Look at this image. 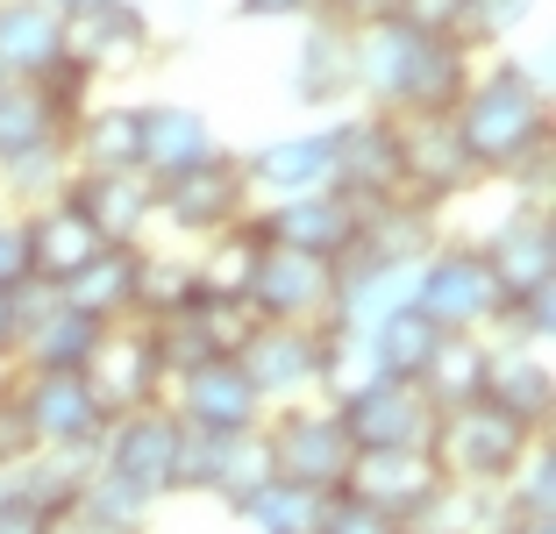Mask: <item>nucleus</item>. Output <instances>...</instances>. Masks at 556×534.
<instances>
[{"label": "nucleus", "instance_id": "nucleus-5", "mask_svg": "<svg viewBox=\"0 0 556 534\" xmlns=\"http://www.w3.org/2000/svg\"><path fill=\"white\" fill-rule=\"evenodd\" d=\"M264 442H271V478L307 485V492H336L350 456H357V442L336 421V406H314V399L271 406V414H264Z\"/></svg>", "mask_w": 556, "mask_h": 534}, {"label": "nucleus", "instance_id": "nucleus-48", "mask_svg": "<svg viewBox=\"0 0 556 534\" xmlns=\"http://www.w3.org/2000/svg\"><path fill=\"white\" fill-rule=\"evenodd\" d=\"M58 534H115V527H86V520H58Z\"/></svg>", "mask_w": 556, "mask_h": 534}, {"label": "nucleus", "instance_id": "nucleus-22", "mask_svg": "<svg viewBox=\"0 0 556 534\" xmlns=\"http://www.w3.org/2000/svg\"><path fill=\"white\" fill-rule=\"evenodd\" d=\"M22 243H29V278H36V285H65L72 271H86V264L108 250L93 236V221L72 207V193L36 200V207L22 214Z\"/></svg>", "mask_w": 556, "mask_h": 534}, {"label": "nucleus", "instance_id": "nucleus-38", "mask_svg": "<svg viewBox=\"0 0 556 534\" xmlns=\"http://www.w3.org/2000/svg\"><path fill=\"white\" fill-rule=\"evenodd\" d=\"M65 178H72L65 143H58V150H29V157L0 164V186H8V193H22L29 207H36V200H50V193H65Z\"/></svg>", "mask_w": 556, "mask_h": 534}, {"label": "nucleus", "instance_id": "nucleus-4", "mask_svg": "<svg viewBox=\"0 0 556 534\" xmlns=\"http://www.w3.org/2000/svg\"><path fill=\"white\" fill-rule=\"evenodd\" d=\"M93 463L115 470L122 485H136L143 499L164 506L172 492H186V421L164 399L136 406V414H115L100 449H93Z\"/></svg>", "mask_w": 556, "mask_h": 534}, {"label": "nucleus", "instance_id": "nucleus-17", "mask_svg": "<svg viewBox=\"0 0 556 534\" xmlns=\"http://www.w3.org/2000/svg\"><path fill=\"white\" fill-rule=\"evenodd\" d=\"M79 371H86V385H93V399L108 406V421H115V414H136V406H150V399H164V371H157V349H150L143 321H108Z\"/></svg>", "mask_w": 556, "mask_h": 534}, {"label": "nucleus", "instance_id": "nucleus-39", "mask_svg": "<svg viewBox=\"0 0 556 534\" xmlns=\"http://www.w3.org/2000/svg\"><path fill=\"white\" fill-rule=\"evenodd\" d=\"M528 15H535V0H471V15H464V43H471V50L507 43V36H521Z\"/></svg>", "mask_w": 556, "mask_h": 534}, {"label": "nucleus", "instance_id": "nucleus-43", "mask_svg": "<svg viewBox=\"0 0 556 534\" xmlns=\"http://www.w3.org/2000/svg\"><path fill=\"white\" fill-rule=\"evenodd\" d=\"M29 278V243H22V214H0V285Z\"/></svg>", "mask_w": 556, "mask_h": 534}, {"label": "nucleus", "instance_id": "nucleus-26", "mask_svg": "<svg viewBox=\"0 0 556 534\" xmlns=\"http://www.w3.org/2000/svg\"><path fill=\"white\" fill-rule=\"evenodd\" d=\"M243 164V186L257 207H271V200L286 193H314V186H328V129H300V136H271V143H257Z\"/></svg>", "mask_w": 556, "mask_h": 534}, {"label": "nucleus", "instance_id": "nucleus-27", "mask_svg": "<svg viewBox=\"0 0 556 534\" xmlns=\"http://www.w3.org/2000/svg\"><path fill=\"white\" fill-rule=\"evenodd\" d=\"M485 399L507 406L514 421H528V428H549L556 421V371H549V356L528 349V342H492Z\"/></svg>", "mask_w": 556, "mask_h": 534}, {"label": "nucleus", "instance_id": "nucleus-16", "mask_svg": "<svg viewBox=\"0 0 556 534\" xmlns=\"http://www.w3.org/2000/svg\"><path fill=\"white\" fill-rule=\"evenodd\" d=\"M164 406L186 421V435H236V428L264 421V399H257V385L243 378L236 356H207L193 371L164 378Z\"/></svg>", "mask_w": 556, "mask_h": 534}, {"label": "nucleus", "instance_id": "nucleus-23", "mask_svg": "<svg viewBox=\"0 0 556 534\" xmlns=\"http://www.w3.org/2000/svg\"><path fill=\"white\" fill-rule=\"evenodd\" d=\"M65 193L93 221L100 243H143L150 221H157V186L143 171H72Z\"/></svg>", "mask_w": 556, "mask_h": 534}, {"label": "nucleus", "instance_id": "nucleus-3", "mask_svg": "<svg viewBox=\"0 0 556 534\" xmlns=\"http://www.w3.org/2000/svg\"><path fill=\"white\" fill-rule=\"evenodd\" d=\"M407 300L442 335H492V328L507 321V292H500V278H492V264H485L478 243H435L414 264Z\"/></svg>", "mask_w": 556, "mask_h": 534}, {"label": "nucleus", "instance_id": "nucleus-6", "mask_svg": "<svg viewBox=\"0 0 556 534\" xmlns=\"http://www.w3.org/2000/svg\"><path fill=\"white\" fill-rule=\"evenodd\" d=\"M250 214H257V200H250L243 164L229 150H214V157L186 164L179 178L157 186V221H172V236H186V243H207V236L250 221Z\"/></svg>", "mask_w": 556, "mask_h": 534}, {"label": "nucleus", "instance_id": "nucleus-12", "mask_svg": "<svg viewBox=\"0 0 556 534\" xmlns=\"http://www.w3.org/2000/svg\"><path fill=\"white\" fill-rule=\"evenodd\" d=\"M250 314L257 321H300V328H328L336 314V264L307 257V250H257V271H250Z\"/></svg>", "mask_w": 556, "mask_h": 534}, {"label": "nucleus", "instance_id": "nucleus-14", "mask_svg": "<svg viewBox=\"0 0 556 534\" xmlns=\"http://www.w3.org/2000/svg\"><path fill=\"white\" fill-rule=\"evenodd\" d=\"M357 221H364V207L350 193H336V186L286 193V200H271V207H257V236L264 243L307 250V257H321V264H343L350 250H357Z\"/></svg>", "mask_w": 556, "mask_h": 534}, {"label": "nucleus", "instance_id": "nucleus-49", "mask_svg": "<svg viewBox=\"0 0 556 534\" xmlns=\"http://www.w3.org/2000/svg\"><path fill=\"white\" fill-rule=\"evenodd\" d=\"M15 371H22V364H15V356H0V392H8V385H15Z\"/></svg>", "mask_w": 556, "mask_h": 534}, {"label": "nucleus", "instance_id": "nucleus-42", "mask_svg": "<svg viewBox=\"0 0 556 534\" xmlns=\"http://www.w3.org/2000/svg\"><path fill=\"white\" fill-rule=\"evenodd\" d=\"M400 0H314V15L343 22V29H364V22H393Z\"/></svg>", "mask_w": 556, "mask_h": 534}, {"label": "nucleus", "instance_id": "nucleus-32", "mask_svg": "<svg viewBox=\"0 0 556 534\" xmlns=\"http://www.w3.org/2000/svg\"><path fill=\"white\" fill-rule=\"evenodd\" d=\"M435 342H442V328L428 321L414 300H400V307L364 335V356H371V371H386V378H421L428 356H435Z\"/></svg>", "mask_w": 556, "mask_h": 534}, {"label": "nucleus", "instance_id": "nucleus-47", "mask_svg": "<svg viewBox=\"0 0 556 534\" xmlns=\"http://www.w3.org/2000/svg\"><path fill=\"white\" fill-rule=\"evenodd\" d=\"M15 342H22V300L15 285H0V356H15Z\"/></svg>", "mask_w": 556, "mask_h": 534}, {"label": "nucleus", "instance_id": "nucleus-19", "mask_svg": "<svg viewBox=\"0 0 556 534\" xmlns=\"http://www.w3.org/2000/svg\"><path fill=\"white\" fill-rule=\"evenodd\" d=\"M257 485H271V442L257 428H236V435H186V492H207L236 513Z\"/></svg>", "mask_w": 556, "mask_h": 534}, {"label": "nucleus", "instance_id": "nucleus-8", "mask_svg": "<svg viewBox=\"0 0 556 534\" xmlns=\"http://www.w3.org/2000/svg\"><path fill=\"white\" fill-rule=\"evenodd\" d=\"M86 86L72 65L43 72V79H0V164L29 157V150H58L86 107Z\"/></svg>", "mask_w": 556, "mask_h": 534}, {"label": "nucleus", "instance_id": "nucleus-35", "mask_svg": "<svg viewBox=\"0 0 556 534\" xmlns=\"http://www.w3.org/2000/svg\"><path fill=\"white\" fill-rule=\"evenodd\" d=\"M321 506H328V492H307V485L271 478V485H257L243 506H236V520H243L250 534H314V527H321Z\"/></svg>", "mask_w": 556, "mask_h": 534}, {"label": "nucleus", "instance_id": "nucleus-2", "mask_svg": "<svg viewBox=\"0 0 556 534\" xmlns=\"http://www.w3.org/2000/svg\"><path fill=\"white\" fill-rule=\"evenodd\" d=\"M542 428L514 421L507 406L492 399H464V406H442L435 414V435H428V456H435L442 485H464V492H500L514 478V463L528 456Z\"/></svg>", "mask_w": 556, "mask_h": 534}, {"label": "nucleus", "instance_id": "nucleus-30", "mask_svg": "<svg viewBox=\"0 0 556 534\" xmlns=\"http://www.w3.org/2000/svg\"><path fill=\"white\" fill-rule=\"evenodd\" d=\"M136 129H143V107L115 100V107H79L65 136L72 171H136Z\"/></svg>", "mask_w": 556, "mask_h": 534}, {"label": "nucleus", "instance_id": "nucleus-50", "mask_svg": "<svg viewBox=\"0 0 556 534\" xmlns=\"http://www.w3.org/2000/svg\"><path fill=\"white\" fill-rule=\"evenodd\" d=\"M492 534H514V527H507V520H500V527H492Z\"/></svg>", "mask_w": 556, "mask_h": 534}, {"label": "nucleus", "instance_id": "nucleus-7", "mask_svg": "<svg viewBox=\"0 0 556 534\" xmlns=\"http://www.w3.org/2000/svg\"><path fill=\"white\" fill-rule=\"evenodd\" d=\"M143 50H150V8L143 0H79V8H58V58L79 79L129 72Z\"/></svg>", "mask_w": 556, "mask_h": 534}, {"label": "nucleus", "instance_id": "nucleus-9", "mask_svg": "<svg viewBox=\"0 0 556 534\" xmlns=\"http://www.w3.org/2000/svg\"><path fill=\"white\" fill-rule=\"evenodd\" d=\"M8 399L29 421L36 449H100L108 435V406L93 399L86 371H15Z\"/></svg>", "mask_w": 556, "mask_h": 534}, {"label": "nucleus", "instance_id": "nucleus-37", "mask_svg": "<svg viewBox=\"0 0 556 534\" xmlns=\"http://www.w3.org/2000/svg\"><path fill=\"white\" fill-rule=\"evenodd\" d=\"M500 513H507V520H556V449H549V428L528 442V456L514 463L507 485H500Z\"/></svg>", "mask_w": 556, "mask_h": 534}, {"label": "nucleus", "instance_id": "nucleus-11", "mask_svg": "<svg viewBox=\"0 0 556 534\" xmlns=\"http://www.w3.org/2000/svg\"><path fill=\"white\" fill-rule=\"evenodd\" d=\"M328 186L350 193L357 207H378V200H400V129L393 114H343L328 129Z\"/></svg>", "mask_w": 556, "mask_h": 534}, {"label": "nucleus", "instance_id": "nucleus-25", "mask_svg": "<svg viewBox=\"0 0 556 534\" xmlns=\"http://www.w3.org/2000/svg\"><path fill=\"white\" fill-rule=\"evenodd\" d=\"M293 93L307 100V107H350V100H357V58H350V29H343V22L300 15Z\"/></svg>", "mask_w": 556, "mask_h": 534}, {"label": "nucleus", "instance_id": "nucleus-40", "mask_svg": "<svg viewBox=\"0 0 556 534\" xmlns=\"http://www.w3.org/2000/svg\"><path fill=\"white\" fill-rule=\"evenodd\" d=\"M314 534H407V520H393V513H378V506H364L357 492H328L321 527H314Z\"/></svg>", "mask_w": 556, "mask_h": 534}, {"label": "nucleus", "instance_id": "nucleus-33", "mask_svg": "<svg viewBox=\"0 0 556 534\" xmlns=\"http://www.w3.org/2000/svg\"><path fill=\"white\" fill-rule=\"evenodd\" d=\"M485 356L492 342L485 335H442L435 356H428V371L414 378V385L428 392V406H464V399H485Z\"/></svg>", "mask_w": 556, "mask_h": 534}, {"label": "nucleus", "instance_id": "nucleus-18", "mask_svg": "<svg viewBox=\"0 0 556 534\" xmlns=\"http://www.w3.org/2000/svg\"><path fill=\"white\" fill-rule=\"evenodd\" d=\"M336 492H357L364 506H378V513H393V520L414 527V520L442 499V470H435L428 449H357Z\"/></svg>", "mask_w": 556, "mask_h": 534}, {"label": "nucleus", "instance_id": "nucleus-13", "mask_svg": "<svg viewBox=\"0 0 556 534\" xmlns=\"http://www.w3.org/2000/svg\"><path fill=\"white\" fill-rule=\"evenodd\" d=\"M321 349H328L321 328L257 321L243 335V349H236V364H243V378L257 385L264 414H271V406H293V399H307V392L321 385Z\"/></svg>", "mask_w": 556, "mask_h": 534}, {"label": "nucleus", "instance_id": "nucleus-1", "mask_svg": "<svg viewBox=\"0 0 556 534\" xmlns=\"http://www.w3.org/2000/svg\"><path fill=\"white\" fill-rule=\"evenodd\" d=\"M450 122L478 178H521L535 157H549V93L542 72L521 58H478Z\"/></svg>", "mask_w": 556, "mask_h": 534}, {"label": "nucleus", "instance_id": "nucleus-21", "mask_svg": "<svg viewBox=\"0 0 556 534\" xmlns=\"http://www.w3.org/2000/svg\"><path fill=\"white\" fill-rule=\"evenodd\" d=\"M478 250H485V264H492V278H500L507 300L556 285V221H549V207H535V200H521Z\"/></svg>", "mask_w": 556, "mask_h": 534}, {"label": "nucleus", "instance_id": "nucleus-36", "mask_svg": "<svg viewBox=\"0 0 556 534\" xmlns=\"http://www.w3.org/2000/svg\"><path fill=\"white\" fill-rule=\"evenodd\" d=\"M150 513H157V499H143L136 485H122L115 470H86L79 485V506H72V520H86V527H115V534H143Z\"/></svg>", "mask_w": 556, "mask_h": 534}, {"label": "nucleus", "instance_id": "nucleus-20", "mask_svg": "<svg viewBox=\"0 0 556 534\" xmlns=\"http://www.w3.org/2000/svg\"><path fill=\"white\" fill-rule=\"evenodd\" d=\"M471 72H478V50L464 43V36H421L414 29L386 114H450L464 100V86H471Z\"/></svg>", "mask_w": 556, "mask_h": 534}, {"label": "nucleus", "instance_id": "nucleus-28", "mask_svg": "<svg viewBox=\"0 0 556 534\" xmlns=\"http://www.w3.org/2000/svg\"><path fill=\"white\" fill-rule=\"evenodd\" d=\"M435 243H442V207H421L407 193L364 207L357 221V257H378V264H421Z\"/></svg>", "mask_w": 556, "mask_h": 534}, {"label": "nucleus", "instance_id": "nucleus-10", "mask_svg": "<svg viewBox=\"0 0 556 534\" xmlns=\"http://www.w3.org/2000/svg\"><path fill=\"white\" fill-rule=\"evenodd\" d=\"M328 406H336V421H343V435L357 449H428V435H435V406H428V392L414 378L371 371L364 385H350Z\"/></svg>", "mask_w": 556, "mask_h": 534}, {"label": "nucleus", "instance_id": "nucleus-46", "mask_svg": "<svg viewBox=\"0 0 556 534\" xmlns=\"http://www.w3.org/2000/svg\"><path fill=\"white\" fill-rule=\"evenodd\" d=\"M243 8V22H300L314 15V0H236Z\"/></svg>", "mask_w": 556, "mask_h": 534}, {"label": "nucleus", "instance_id": "nucleus-45", "mask_svg": "<svg viewBox=\"0 0 556 534\" xmlns=\"http://www.w3.org/2000/svg\"><path fill=\"white\" fill-rule=\"evenodd\" d=\"M0 534H58V520H43L36 506H22V499L0 492Z\"/></svg>", "mask_w": 556, "mask_h": 534}, {"label": "nucleus", "instance_id": "nucleus-41", "mask_svg": "<svg viewBox=\"0 0 556 534\" xmlns=\"http://www.w3.org/2000/svg\"><path fill=\"white\" fill-rule=\"evenodd\" d=\"M464 15H471V0H400L393 8V22L421 36H464Z\"/></svg>", "mask_w": 556, "mask_h": 534}, {"label": "nucleus", "instance_id": "nucleus-31", "mask_svg": "<svg viewBox=\"0 0 556 534\" xmlns=\"http://www.w3.org/2000/svg\"><path fill=\"white\" fill-rule=\"evenodd\" d=\"M58 8L50 0H0V72L8 79H43L58 72Z\"/></svg>", "mask_w": 556, "mask_h": 534}, {"label": "nucleus", "instance_id": "nucleus-29", "mask_svg": "<svg viewBox=\"0 0 556 534\" xmlns=\"http://www.w3.org/2000/svg\"><path fill=\"white\" fill-rule=\"evenodd\" d=\"M136 250L143 243H108L86 271H72L65 285H58V300L65 307H79L86 321H136Z\"/></svg>", "mask_w": 556, "mask_h": 534}, {"label": "nucleus", "instance_id": "nucleus-34", "mask_svg": "<svg viewBox=\"0 0 556 534\" xmlns=\"http://www.w3.org/2000/svg\"><path fill=\"white\" fill-rule=\"evenodd\" d=\"M200 300L193 278V250H136V321H157V314H179Z\"/></svg>", "mask_w": 556, "mask_h": 534}, {"label": "nucleus", "instance_id": "nucleus-15", "mask_svg": "<svg viewBox=\"0 0 556 534\" xmlns=\"http://www.w3.org/2000/svg\"><path fill=\"white\" fill-rule=\"evenodd\" d=\"M400 129V193L421 200V207H450L457 193H471L478 171L457 143V122L450 114H393Z\"/></svg>", "mask_w": 556, "mask_h": 534}, {"label": "nucleus", "instance_id": "nucleus-24", "mask_svg": "<svg viewBox=\"0 0 556 534\" xmlns=\"http://www.w3.org/2000/svg\"><path fill=\"white\" fill-rule=\"evenodd\" d=\"M214 122L200 107H186V100H150L143 107V129H136V171L150 178V186H164V178H179L186 164L214 157Z\"/></svg>", "mask_w": 556, "mask_h": 534}, {"label": "nucleus", "instance_id": "nucleus-44", "mask_svg": "<svg viewBox=\"0 0 556 534\" xmlns=\"http://www.w3.org/2000/svg\"><path fill=\"white\" fill-rule=\"evenodd\" d=\"M36 449V435H29V421H22L15 414V399H8V392H0V470H15L22 456Z\"/></svg>", "mask_w": 556, "mask_h": 534}]
</instances>
